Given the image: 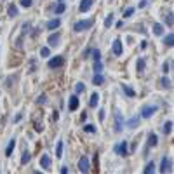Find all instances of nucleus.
<instances>
[{"instance_id":"nucleus-22","label":"nucleus","mask_w":174,"mask_h":174,"mask_svg":"<svg viewBox=\"0 0 174 174\" xmlns=\"http://www.w3.org/2000/svg\"><path fill=\"white\" fill-rule=\"evenodd\" d=\"M153 33H155V35H162V33H164V28H162V24L155 23V24H153Z\"/></svg>"},{"instance_id":"nucleus-34","label":"nucleus","mask_w":174,"mask_h":174,"mask_svg":"<svg viewBox=\"0 0 174 174\" xmlns=\"http://www.w3.org/2000/svg\"><path fill=\"white\" fill-rule=\"evenodd\" d=\"M84 131L92 134V132H96V127H94V125H84Z\"/></svg>"},{"instance_id":"nucleus-13","label":"nucleus","mask_w":174,"mask_h":174,"mask_svg":"<svg viewBox=\"0 0 174 174\" xmlns=\"http://www.w3.org/2000/svg\"><path fill=\"white\" fill-rule=\"evenodd\" d=\"M47 42H49V45H51V47L58 45V42H59V33H52V35L49 37V40H47Z\"/></svg>"},{"instance_id":"nucleus-32","label":"nucleus","mask_w":174,"mask_h":174,"mask_svg":"<svg viewBox=\"0 0 174 174\" xmlns=\"http://www.w3.org/2000/svg\"><path fill=\"white\" fill-rule=\"evenodd\" d=\"M51 54V51H49V47H42V51H40V56L42 58H47Z\"/></svg>"},{"instance_id":"nucleus-30","label":"nucleus","mask_w":174,"mask_h":174,"mask_svg":"<svg viewBox=\"0 0 174 174\" xmlns=\"http://www.w3.org/2000/svg\"><path fill=\"white\" fill-rule=\"evenodd\" d=\"M101 70H103V63H101V61H96V63H94V71H96V73H101Z\"/></svg>"},{"instance_id":"nucleus-2","label":"nucleus","mask_w":174,"mask_h":174,"mask_svg":"<svg viewBox=\"0 0 174 174\" xmlns=\"http://www.w3.org/2000/svg\"><path fill=\"white\" fill-rule=\"evenodd\" d=\"M115 132H122V129H124V117H122V113L120 112H115Z\"/></svg>"},{"instance_id":"nucleus-39","label":"nucleus","mask_w":174,"mask_h":174,"mask_svg":"<svg viewBox=\"0 0 174 174\" xmlns=\"http://www.w3.org/2000/svg\"><path fill=\"white\" fill-rule=\"evenodd\" d=\"M162 71H164V73L171 71V63H167V61H166V63H164V70H162Z\"/></svg>"},{"instance_id":"nucleus-29","label":"nucleus","mask_w":174,"mask_h":174,"mask_svg":"<svg viewBox=\"0 0 174 174\" xmlns=\"http://www.w3.org/2000/svg\"><path fill=\"white\" fill-rule=\"evenodd\" d=\"M136 68H138V71L141 73V71L145 70V59H138V64H136Z\"/></svg>"},{"instance_id":"nucleus-12","label":"nucleus","mask_w":174,"mask_h":174,"mask_svg":"<svg viewBox=\"0 0 174 174\" xmlns=\"http://www.w3.org/2000/svg\"><path fill=\"white\" fill-rule=\"evenodd\" d=\"M92 7V0H82L80 2V12H87Z\"/></svg>"},{"instance_id":"nucleus-28","label":"nucleus","mask_w":174,"mask_h":174,"mask_svg":"<svg viewBox=\"0 0 174 174\" xmlns=\"http://www.w3.org/2000/svg\"><path fill=\"white\" fill-rule=\"evenodd\" d=\"M91 52H92V58H94V61H101V52H99L98 49H92Z\"/></svg>"},{"instance_id":"nucleus-21","label":"nucleus","mask_w":174,"mask_h":174,"mask_svg":"<svg viewBox=\"0 0 174 174\" xmlns=\"http://www.w3.org/2000/svg\"><path fill=\"white\" fill-rule=\"evenodd\" d=\"M173 40H174V35H173V33H169V35L164 38V44H166L167 47H173V44H174Z\"/></svg>"},{"instance_id":"nucleus-33","label":"nucleus","mask_w":174,"mask_h":174,"mask_svg":"<svg viewBox=\"0 0 174 174\" xmlns=\"http://www.w3.org/2000/svg\"><path fill=\"white\" fill-rule=\"evenodd\" d=\"M134 14V9L132 7H129V9H125V12H124V17H131Z\"/></svg>"},{"instance_id":"nucleus-8","label":"nucleus","mask_w":174,"mask_h":174,"mask_svg":"<svg viewBox=\"0 0 174 174\" xmlns=\"http://www.w3.org/2000/svg\"><path fill=\"white\" fill-rule=\"evenodd\" d=\"M113 54H115V56H120V54H122V42H120V38H115V40H113Z\"/></svg>"},{"instance_id":"nucleus-37","label":"nucleus","mask_w":174,"mask_h":174,"mask_svg":"<svg viewBox=\"0 0 174 174\" xmlns=\"http://www.w3.org/2000/svg\"><path fill=\"white\" fill-rule=\"evenodd\" d=\"M75 91H77V92H84V91H85L84 84H77V85H75Z\"/></svg>"},{"instance_id":"nucleus-15","label":"nucleus","mask_w":174,"mask_h":174,"mask_svg":"<svg viewBox=\"0 0 174 174\" xmlns=\"http://www.w3.org/2000/svg\"><path fill=\"white\" fill-rule=\"evenodd\" d=\"M103 82H105L103 75H101V73H96V75H94V78H92V84H94V85H101Z\"/></svg>"},{"instance_id":"nucleus-11","label":"nucleus","mask_w":174,"mask_h":174,"mask_svg":"<svg viewBox=\"0 0 174 174\" xmlns=\"http://www.w3.org/2000/svg\"><path fill=\"white\" fill-rule=\"evenodd\" d=\"M40 166L44 167V169H51V157L49 155H42V159H40Z\"/></svg>"},{"instance_id":"nucleus-35","label":"nucleus","mask_w":174,"mask_h":174,"mask_svg":"<svg viewBox=\"0 0 174 174\" xmlns=\"http://www.w3.org/2000/svg\"><path fill=\"white\" fill-rule=\"evenodd\" d=\"M160 84H162V87H167V89H171V82H169L167 78H162V80H160Z\"/></svg>"},{"instance_id":"nucleus-24","label":"nucleus","mask_w":174,"mask_h":174,"mask_svg":"<svg viewBox=\"0 0 174 174\" xmlns=\"http://www.w3.org/2000/svg\"><path fill=\"white\" fill-rule=\"evenodd\" d=\"M153 171H155V164H153V162H148L143 173H145V174H150V173H153Z\"/></svg>"},{"instance_id":"nucleus-1","label":"nucleus","mask_w":174,"mask_h":174,"mask_svg":"<svg viewBox=\"0 0 174 174\" xmlns=\"http://www.w3.org/2000/svg\"><path fill=\"white\" fill-rule=\"evenodd\" d=\"M92 26V19H82V21H78V23H75V31H85V30H89Z\"/></svg>"},{"instance_id":"nucleus-27","label":"nucleus","mask_w":174,"mask_h":174,"mask_svg":"<svg viewBox=\"0 0 174 174\" xmlns=\"http://www.w3.org/2000/svg\"><path fill=\"white\" fill-rule=\"evenodd\" d=\"M56 157L59 159V157H63V141H59L58 143V148H56Z\"/></svg>"},{"instance_id":"nucleus-38","label":"nucleus","mask_w":174,"mask_h":174,"mask_svg":"<svg viewBox=\"0 0 174 174\" xmlns=\"http://www.w3.org/2000/svg\"><path fill=\"white\" fill-rule=\"evenodd\" d=\"M31 3H33V0H21L23 7H31Z\"/></svg>"},{"instance_id":"nucleus-6","label":"nucleus","mask_w":174,"mask_h":174,"mask_svg":"<svg viewBox=\"0 0 174 174\" xmlns=\"http://www.w3.org/2000/svg\"><path fill=\"white\" fill-rule=\"evenodd\" d=\"M78 171L80 173H89V159L87 157H80V160H78Z\"/></svg>"},{"instance_id":"nucleus-7","label":"nucleus","mask_w":174,"mask_h":174,"mask_svg":"<svg viewBox=\"0 0 174 174\" xmlns=\"http://www.w3.org/2000/svg\"><path fill=\"white\" fill-rule=\"evenodd\" d=\"M171 166H173V160L164 157L162 159V164H160V173H171Z\"/></svg>"},{"instance_id":"nucleus-9","label":"nucleus","mask_w":174,"mask_h":174,"mask_svg":"<svg viewBox=\"0 0 174 174\" xmlns=\"http://www.w3.org/2000/svg\"><path fill=\"white\" fill-rule=\"evenodd\" d=\"M68 108H70V112H75V110L78 108V98H77V96H70Z\"/></svg>"},{"instance_id":"nucleus-17","label":"nucleus","mask_w":174,"mask_h":174,"mask_svg":"<svg viewBox=\"0 0 174 174\" xmlns=\"http://www.w3.org/2000/svg\"><path fill=\"white\" fill-rule=\"evenodd\" d=\"M64 10H66V5H64L63 2H59V3L54 7V12H56V14H63Z\"/></svg>"},{"instance_id":"nucleus-41","label":"nucleus","mask_w":174,"mask_h":174,"mask_svg":"<svg viewBox=\"0 0 174 174\" xmlns=\"http://www.w3.org/2000/svg\"><path fill=\"white\" fill-rule=\"evenodd\" d=\"M38 103H45V96H40V98H38Z\"/></svg>"},{"instance_id":"nucleus-20","label":"nucleus","mask_w":174,"mask_h":174,"mask_svg":"<svg viewBox=\"0 0 174 174\" xmlns=\"http://www.w3.org/2000/svg\"><path fill=\"white\" fill-rule=\"evenodd\" d=\"M138 122H139V115H136V117H132L129 122H127V125L131 127V129H134V127H138Z\"/></svg>"},{"instance_id":"nucleus-5","label":"nucleus","mask_w":174,"mask_h":174,"mask_svg":"<svg viewBox=\"0 0 174 174\" xmlns=\"http://www.w3.org/2000/svg\"><path fill=\"white\" fill-rule=\"evenodd\" d=\"M157 110H159L157 106H145V108L141 110V117H143V119H150Z\"/></svg>"},{"instance_id":"nucleus-10","label":"nucleus","mask_w":174,"mask_h":174,"mask_svg":"<svg viewBox=\"0 0 174 174\" xmlns=\"http://www.w3.org/2000/svg\"><path fill=\"white\" fill-rule=\"evenodd\" d=\"M59 24H61V21H59L58 17H54V19H51V21L47 23V30H51V31H54L56 28H59Z\"/></svg>"},{"instance_id":"nucleus-3","label":"nucleus","mask_w":174,"mask_h":174,"mask_svg":"<svg viewBox=\"0 0 174 174\" xmlns=\"http://www.w3.org/2000/svg\"><path fill=\"white\" fill-rule=\"evenodd\" d=\"M115 152H117L120 157L129 155V146H127V143H125V141H122L120 145H117V146H115Z\"/></svg>"},{"instance_id":"nucleus-36","label":"nucleus","mask_w":174,"mask_h":174,"mask_svg":"<svg viewBox=\"0 0 174 174\" xmlns=\"http://www.w3.org/2000/svg\"><path fill=\"white\" fill-rule=\"evenodd\" d=\"M166 23H167L169 26H173V14H171V12H169V14L166 16Z\"/></svg>"},{"instance_id":"nucleus-4","label":"nucleus","mask_w":174,"mask_h":174,"mask_svg":"<svg viewBox=\"0 0 174 174\" xmlns=\"http://www.w3.org/2000/svg\"><path fill=\"white\" fill-rule=\"evenodd\" d=\"M63 64H64V58H61V56H56L49 61V68H61Z\"/></svg>"},{"instance_id":"nucleus-40","label":"nucleus","mask_w":174,"mask_h":174,"mask_svg":"<svg viewBox=\"0 0 174 174\" xmlns=\"http://www.w3.org/2000/svg\"><path fill=\"white\" fill-rule=\"evenodd\" d=\"M61 174H68V167H61Z\"/></svg>"},{"instance_id":"nucleus-31","label":"nucleus","mask_w":174,"mask_h":174,"mask_svg":"<svg viewBox=\"0 0 174 174\" xmlns=\"http://www.w3.org/2000/svg\"><path fill=\"white\" fill-rule=\"evenodd\" d=\"M30 153L28 152H23V157H21V164H26V162H30Z\"/></svg>"},{"instance_id":"nucleus-19","label":"nucleus","mask_w":174,"mask_h":174,"mask_svg":"<svg viewBox=\"0 0 174 174\" xmlns=\"http://www.w3.org/2000/svg\"><path fill=\"white\" fill-rule=\"evenodd\" d=\"M98 103H99V96H98V94H92V96H91V101H89V106L96 108V106H98Z\"/></svg>"},{"instance_id":"nucleus-23","label":"nucleus","mask_w":174,"mask_h":174,"mask_svg":"<svg viewBox=\"0 0 174 174\" xmlns=\"http://www.w3.org/2000/svg\"><path fill=\"white\" fill-rule=\"evenodd\" d=\"M122 91H124V92H125L129 98H134V96H136V92H134L131 87H127V85H122Z\"/></svg>"},{"instance_id":"nucleus-25","label":"nucleus","mask_w":174,"mask_h":174,"mask_svg":"<svg viewBox=\"0 0 174 174\" xmlns=\"http://www.w3.org/2000/svg\"><path fill=\"white\" fill-rule=\"evenodd\" d=\"M162 131H164L166 134H171V131H173V122H166L164 127H162Z\"/></svg>"},{"instance_id":"nucleus-18","label":"nucleus","mask_w":174,"mask_h":174,"mask_svg":"<svg viewBox=\"0 0 174 174\" xmlns=\"http://www.w3.org/2000/svg\"><path fill=\"white\" fill-rule=\"evenodd\" d=\"M7 12H9L10 17H14V16H17V7H16L14 3H10V5L7 7Z\"/></svg>"},{"instance_id":"nucleus-16","label":"nucleus","mask_w":174,"mask_h":174,"mask_svg":"<svg viewBox=\"0 0 174 174\" xmlns=\"http://www.w3.org/2000/svg\"><path fill=\"white\" fill-rule=\"evenodd\" d=\"M14 146H16V141H14V139H10V141H9V145H7V150H5V155H7V157H10V155H12Z\"/></svg>"},{"instance_id":"nucleus-14","label":"nucleus","mask_w":174,"mask_h":174,"mask_svg":"<svg viewBox=\"0 0 174 174\" xmlns=\"http://www.w3.org/2000/svg\"><path fill=\"white\" fill-rule=\"evenodd\" d=\"M157 145H159V138L152 132V134L148 136V146H157Z\"/></svg>"},{"instance_id":"nucleus-26","label":"nucleus","mask_w":174,"mask_h":174,"mask_svg":"<svg viewBox=\"0 0 174 174\" xmlns=\"http://www.w3.org/2000/svg\"><path fill=\"white\" fill-rule=\"evenodd\" d=\"M112 23H113V14H108V16H106V19H105V28H110V26H112Z\"/></svg>"}]
</instances>
